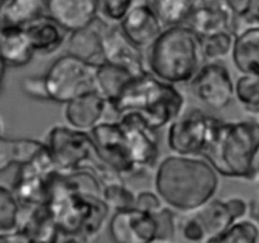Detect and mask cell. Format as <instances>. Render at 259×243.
<instances>
[{
	"instance_id": "5bb4252c",
	"label": "cell",
	"mask_w": 259,
	"mask_h": 243,
	"mask_svg": "<svg viewBox=\"0 0 259 243\" xmlns=\"http://www.w3.org/2000/svg\"><path fill=\"white\" fill-rule=\"evenodd\" d=\"M103 51L105 62L119 66L132 75L141 76L149 72L144 50L132 43L119 25H109L106 28L103 38Z\"/></svg>"
},
{
	"instance_id": "5b68a950",
	"label": "cell",
	"mask_w": 259,
	"mask_h": 243,
	"mask_svg": "<svg viewBox=\"0 0 259 243\" xmlns=\"http://www.w3.org/2000/svg\"><path fill=\"white\" fill-rule=\"evenodd\" d=\"M259 157V124L253 120L223 122L204 158L222 176L254 181Z\"/></svg>"
},
{
	"instance_id": "44dd1931",
	"label": "cell",
	"mask_w": 259,
	"mask_h": 243,
	"mask_svg": "<svg viewBox=\"0 0 259 243\" xmlns=\"http://www.w3.org/2000/svg\"><path fill=\"white\" fill-rule=\"evenodd\" d=\"M108 27V24L101 22L98 18L88 27L68 33L66 40L67 52L93 65H100L105 62L103 38Z\"/></svg>"
},
{
	"instance_id": "f546056e",
	"label": "cell",
	"mask_w": 259,
	"mask_h": 243,
	"mask_svg": "<svg viewBox=\"0 0 259 243\" xmlns=\"http://www.w3.org/2000/svg\"><path fill=\"white\" fill-rule=\"evenodd\" d=\"M235 100L252 115L259 114V75H240L235 81Z\"/></svg>"
},
{
	"instance_id": "277c9868",
	"label": "cell",
	"mask_w": 259,
	"mask_h": 243,
	"mask_svg": "<svg viewBox=\"0 0 259 243\" xmlns=\"http://www.w3.org/2000/svg\"><path fill=\"white\" fill-rule=\"evenodd\" d=\"M184 108L185 96L179 89L161 81L151 72L132 77L110 103V113L115 119L121 114L134 111L156 129L168 127Z\"/></svg>"
},
{
	"instance_id": "8992f818",
	"label": "cell",
	"mask_w": 259,
	"mask_h": 243,
	"mask_svg": "<svg viewBox=\"0 0 259 243\" xmlns=\"http://www.w3.org/2000/svg\"><path fill=\"white\" fill-rule=\"evenodd\" d=\"M223 119L199 108L182 111L167 129V146L175 154L204 157L211 148Z\"/></svg>"
},
{
	"instance_id": "4316f807",
	"label": "cell",
	"mask_w": 259,
	"mask_h": 243,
	"mask_svg": "<svg viewBox=\"0 0 259 243\" xmlns=\"http://www.w3.org/2000/svg\"><path fill=\"white\" fill-rule=\"evenodd\" d=\"M132 77H134V75L129 71L113 63L103 62L96 67V91L110 104L115 100L121 89Z\"/></svg>"
},
{
	"instance_id": "d590c367",
	"label": "cell",
	"mask_w": 259,
	"mask_h": 243,
	"mask_svg": "<svg viewBox=\"0 0 259 243\" xmlns=\"http://www.w3.org/2000/svg\"><path fill=\"white\" fill-rule=\"evenodd\" d=\"M22 90L33 100L51 101L45 76H29L22 80Z\"/></svg>"
},
{
	"instance_id": "ac0fdd59",
	"label": "cell",
	"mask_w": 259,
	"mask_h": 243,
	"mask_svg": "<svg viewBox=\"0 0 259 243\" xmlns=\"http://www.w3.org/2000/svg\"><path fill=\"white\" fill-rule=\"evenodd\" d=\"M232 60L240 75H259V23L237 17Z\"/></svg>"
},
{
	"instance_id": "ab89813d",
	"label": "cell",
	"mask_w": 259,
	"mask_h": 243,
	"mask_svg": "<svg viewBox=\"0 0 259 243\" xmlns=\"http://www.w3.org/2000/svg\"><path fill=\"white\" fill-rule=\"evenodd\" d=\"M98 238H86L81 235L65 234V233H58L55 243H96Z\"/></svg>"
},
{
	"instance_id": "8fae6325",
	"label": "cell",
	"mask_w": 259,
	"mask_h": 243,
	"mask_svg": "<svg viewBox=\"0 0 259 243\" xmlns=\"http://www.w3.org/2000/svg\"><path fill=\"white\" fill-rule=\"evenodd\" d=\"M99 158L125 177L136 176L133 159L118 119L104 120L90 132Z\"/></svg>"
},
{
	"instance_id": "1f68e13d",
	"label": "cell",
	"mask_w": 259,
	"mask_h": 243,
	"mask_svg": "<svg viewBox=\"0 0 259 243\" xmlns=\"http://www.w3.org/2000/svg\"><path fill=\"white\" fill-rule=\"evenodd\" d=\"M200 40H201V51L205 62H220L228 56H232L234 33H218V34L201 37Z\"/></svg>"
},
{
	"instance_id": "e0dca14e",
	"label": "cell",
	"mask_w": 259,
	"mask_h": 243,
	"mask_svg": "<svg viewBox=\"0 0 259 243\" xmlns=\"http://www.w3.org/2000/svg\"><path fill=\"white\" fill-rule=\"evenodd\" d=\"M119 28L132 43L142 50H147L164 29L152 5L144 2L134 4Z\"/></svg>"
},
{
	"instance_id": "cb8c5ba5",
	"label": "cell",
	"mask_w": 259,
	"mask_h": 243,
	"mask_svg": "<svg viewBox=\"0 0 259 243\" xmlns=\"http://www.w3.org/2000/svg\"><path fill=\"white\" fill-rule=\"evenodd\" d=\"M45 142L30 138H7L0 134V172L9 167L27 164L37 156L43 148Z\"/></svg>"
},
{
	"instance_id": "d4e9b609",
	"label": "cell",
	"mask_w": 259,
	"mask_h": 243,
	"mask_svg": "<svg viewBox=\"0 0 259 243\" xmlns=\"http://www.w3.org/2000/svg\"><path fill=\"white\" fill-rule=\"evenodd\" d=\"M47 0H7L0 5V23L4 27H20L29 24L46 14Z\"/></svg>"
},
{
	"instance_id": "83f0119b",
	"label": "cell",
	"mask_w": 259,
	"mask_h": 243,
	"mask_svg": "<svg viewBox=\"0 0 259 243\" xmlns=\"http://www.w3.org/2000/svg\"><path fill=\"white\" fill-rule=\"evenodd\" d=\"M101 196L113 212L136 208L137 194L128 187L125 179L101 185Z\"/></svg>"
},
{
	"instance_id": "e575fe53",
	"label": "cell",
	"mask_w": 259,
	"mask_h": 243,
	"mask_svg": "<svg viewBox=\"0 0 259 243\" xmlns=\"http://www.w3.org/2000/svg\"><path fill=\"white\" fill-rule=\"evenodd\" d=\"M153 215L157 223V243H172L177 235L179 215L169 207H163Z\"/></svg>"
},
{
	"instance_id": "d6986e66",
	"label": "cell",
	"mask_w": 259,
	"mask_h": 243,
	"mask_svg": "<svg viewBox=\"0 0 259 243\" xmlns=\"http://www.w3.org/2000/svg\"><path fill=\"white\" fill-rule=\"evenodd\" d=\"M108 113H110V104L96 90L65 104L66 122L78 131L90 132L94 127L104 122Z\"/></svg>"
},
{
	"instance_id": "9a60e30c",
	"label": "cell",
	"mask_w": 259,
	"mask_h": 243,
	"mask_svg": "<svg viewBox=\"0 0 259 243\" xmlns=\"http://www.w3.org/2000/svg\"><path fill=\"white\" fill-rule=\"evenodd\" d=\"M249 210V201L240 196L212 199L194 212L206 232L207 239L220 234L232 224L244 219Z\"/></svg>"
},
{
	"instance_id": "b9f144b4",
	"label": "cell",
	"mask_w": 259,
	"mask_h": 243,
	"mask_svg": "<svg viewBox=\"0 0 259 243\" xmlns=\"http://www.w3.org/2000/svg\"><path fill=\"white\" fill-rule=\"evenodd\" d=\"M7 68H8V66L5 65V62L3 61V58L0 57V95H2V93H3V83H4Z\"/></svg>"
},
{
	"instance_id": "7402d4cb",
	"label": "cell",
	"mask_w": 259,
	"mask_h": 243,
	"mask_svg": "<svg viewBox=\"0 0 259 243\" xmlns=\"http://www.w3.org/2000/svg\"><path fill=\"white\" fill-rule=\"evenodd\" d=\"M35 53L51 55L60 50L68 37L67 30L47 14L37 18L23 27Z\"/></svg>"
},
{
	"instance_id": "bcb514c9",
	"label": "cell",
	"mask_w": 259,
	"mask_h": 243,
	"mask_svg": "<svg viewBox=\"0 0 259 243\" xmlns=\"http://www.w3.org/2000/svg\"><path fill=\"white\" fill-rule=\"evenodd\" d=\"M254 119H255V122H257V123L259 124V114H258V115L254 116Z\"/></svg>"
},
{
	"instance_id": "ba28073f",
	"label": "cell",
	"mask_w": 259,
	"mask_h": 243,
	"mask_svg": "<svg viewBox=\"0 0 259 243\" xmlns=\"http://www.w3.org/2000/svg\"><path fill=\"white\" fill-rule=\"evenodd\" d=\"M45 143L61 174L90 169L100 159L90 133L70 126L52 127Z\"/></svg>"
},
{
	"instance_id": "7c38bea8",
	"label": "cell",
	"mask_w": 259,
	"mask_h": 243,
	"mask_svg": "<svg viewBox=\"0 0 259 243\" xmlns=\"http://www.w3.org/2000/svg\"><path fill=\"white\" fill-rule=\"evenodd\" d=\"M190 84L194 95L214 110L228 108L235 99V81L220 62H205Z\"/></svg>"
},
{
	"instance_id": "9c48e42d",
	"label": "cell",
	"mask_w": 259,
	"mask_h": 243,
	"mask_svg": "<svg viewBox=\"0 0 259 243\" xmlns=\"http://www.w3.org/2000/svg\"><path fill=\"white\" fill-rule=\"evenodd\" d=\"M57 174V167L46 146L29 162L18 166L12 189L20 205L29 208L46 204Z\"/></svg>"
},
{
	"instance_id": "f907efd6",
	"label": "cell",
	"mask_w": 259,
	"mask_h": 243,
	"mask_svg": "<svg viewBox=\"0 0 259 243\" xmlns=\"http://www.w3.org/2000/svg\"><path fill=\"white\" fill-rule=\"evenodd\" d=\"M0 5H2V3H0Z\"/></svg>"
},
{
	"instance_id": "30bf717a",
	"label": "cell",
	"mask_w": 259,
	"mask_h": 243,
	"mask_svg": "<svg viewBox=\"0 0 259 243\" xmlns=\"http://www.w3.org/2000/svg\"><path fill=\"white\" fill-rule=\"evenodd\" d=\"M121 129L125 136L132 159H133L136 176L148 174L159 164V137L141 114L128 111L118 116Z\"/></svg>"
},
{
	"instance_id": "603a6c76",
	"label": "cell",
	"mask_w": 259,
	"mask_h": 243,
	"mask_svg": "<svg viewBox=\"0 0 259 243\" xmlns=\"http://www.w3.org/2000/svg\"><path fill=\"white\" fill-rule=\"evenodd\" d=\"M35 52L20 27H4L0 42V57L8 67H22L28 65Z\"/></svg>"
},
{
	"instance_id": "4fadbf2b",
	"label": "cell",
	"mask_w": 259,
	"mask_h": 243,
	"mask_svg": "<svg viewBox=\"0 0 259 243\" xmlns=\"http://www.w3.org/2000/svg\"><path fill=\"white\" fill-rule=\"evenodd\" d=\"M114 243H157V223L153 213L138 208L113 212L108 222Z\"/></svg>"
},
{
	"instance_id": "4dcf8cb0",
	"label": "cell",
	"mask_w": 259,
	"mask_h": 243,
	"mask_svg": "<svg viewBox=\"0 0 259 243\" xmlns=\"http://www.w3.org/2000/svg\"><path fill=\"white\" fill-rule=\"evenodd\" d=\"M259 229L250 219H240L205 243H258Z\"/></svg>"
},
{
	"instance_id": "484cf974",
	"label": "cell",
	"mask_w": 259,
	"mask_h": 243,
	"mask_svg": "<svg viewBox=\"0 0 259 243\" xmlns=\"http://www.w3.org/2000/svg\"><path fill=\"white\" fill-rule=\"evenodd\" d=\"M205 0H156L152 5L163 27L186 24Z\"/></svg>"
},
{
	"instance_id": "7a4b0ae2",
	"label": "cell",
	"mask_w": 259,
	"mask_h": 243,
	"mask_svg": "<svg viewBox=\"0 0 259 243\" xmlns=\"http://www.w3.org/2000/svg\"><path fill=\"white\" fill-rule=\"evenodd\" d=\"M220 175L204 157L169 154L154 171V189L162 201L181 214L194 213L214 199Z\"/></svg>"
},
{
	"instance_id": "836d02e7",
	"label": "cell",
	"mask_w": 259,
	"mask_h": 243,
	"mask_svg": "<svg viewBox=\"0 0 259 243\" xmlns=\"http://www.w3.org/2000/svg\"><path fill=\"white\" fill-rule=\"evenodd\" d=\"M177 234L184 243H205L207 240L206 232L194 213L179 215Z\"/></svg>"
},
{
	"instance_id": "7dc6e473",
	"label": "cell",
	"mask_w": 259,
	"mask_h": 243,
	"mask_svg": "<svg viewBox=\"0 0 259 243\" xmlns=\"http://www.w3.org/2000/svg\"><path fill=\"white\" fill-rule=\"evenodd\" d=\"M233 2H247V0H233Z\"/></svg>"
},
{
	"instance_id": "ee69618b",
	"label": "cell",
	"mask_w": 259,
	"mask_h": 243,
	"mask_svg": "<svg viewBox=\"0 0 259 243\" xmlns=\"http://www.w3.org/2000/svg\"><path fill=\"white\" fill-rule=\"evenodd\" d=\"M3 32H4V25L0 23V42H2V38H3Z\"/></svg>"
},
{
	"instance_id": "d6a6232c",
	"label": "cell",
	"mask_w": 259,
	"mask_h": 243,
	"mask_svg": "<svg viewBox=\"0 0 259 243\" xmlns=\"http://www.w3.org/2000/svg\"><path fill=\"white\" fill-rule=\"evenodd\" d=\"M98 18L108 25H119L136 0H95Z\"/></svg>"
},
{
	"instance_id": "8d00e7d4",
	"label": "cell",
	"mask_w": 259,
	"mask_h": 243,
	"mask_svg": "<svg viewBox=\"0 0 259 243\" xmlns=\"http://www.w3.org/2000/svg\"><path fill=\"white\" fill-rule=\"evenodd\" d=\"M164 202L159 197L157 192L151 190H143L137 192L136 196V208L147 213H156L163 208Z\"/></svg>"
},
{
	"instance_id": "f1b7e54d",
	"label": "cell",
	"mask_w": 259,
	"mask_h": 243,
	"mask_svg": "<svg viewBox=\"0 0 259 243\" xmlns=\"http://www.w3.org/2000/svg\"><path fill=\"white\" fill-rule=\"evenodd\" d=\"M22 205L13 189L0 185V233L12 232L19 228Z\"/></svg>"
},
{
	"instance_id": "60d3db41",
	"label": "cell",
	"mask_w": 259,
	"mask_h": 243,
	"mask_svg": "<svg viewBox=\"0 0 259 243\" xmlns=\"http://www.w3.org/2000/svg\"><path fill=\"white\" fill-rule=\"evenodd\" d=\"M249 219L255 223L259 229V200L253 199L249 201V210H248Z\"/></svg>"
},
{
	"instance_id": "6da1fadb",
	"label": "cell",
	"mask_w": 259,
	"mask_h": 243,
	"mask_svg": "<svg viewBox=\"0 0 259 243\" xmlns=\"http://www.w3.org/2000/svg\"><path fill=\"white\" fill-rule=\"evenodd\" d=\"M48 210L65 234L98 238L110 219V208L101 196V184L91 170L61 174L51 185Z\"/></svg>"
},
{
	"instance_id": "7bdbcfd3",
	"label": "cell",
	"mask_w": 259,
	"mask_h": 243,
	"mask_svg": "<svg viewBox=\"0 0 259 243\" xmlns=\"http://www.w3.org/2000/svg\"><path fill=\"white\" fill-rule=\"evenodd\" d=\"M255 181H257L258 189H259V157L257 159V167H255Z\"/></svg>"
},
{
	"instance_id": "ffe728a7",
	"label": "cell",
	"mask_w": 259,
	"mask_h": 243,
	"mask_svg": "<svg viewBox=\"0 0 259 243\" xmlns=\"http://www.w3.org/2000/svg\"><path fill=\"white\" fill-rule=\"evenodd\" d=\"M46 14L68 33L88 27L98 19L95 0H47Z\"/></svg>"
},
{
	"instance_id": "74e56055",
	"label": "cell",
	"mask_w": 259,
	"mask_h": 243,
	"mask_svg": "<svg viewBox=\"0 0 259 243\" xmlns=\"http://www.w3.org/2000/svg\"><path fill=\"white\" fill-rule=\"evenodd\" d=\"M238 17L245 22L259 23V0H247L238 12Z\"/></svg>"
},
{
	"instance_id": "f35d334b",
	"label": "cell",
	"mask_w": 259,
	"mask_h": 243,
	"mask_svg": "<svg viewBox=\"0 0 259 243\" xmlns=\"http://www.w3.org/2000/svg\"><path fill=\"white\" fill-rule=\"evenodd\" d=\"M0 243H34L30 235L22 228L12 232L0 233Z\"/></svg>"
},
{
	"instance_id": "c3c4849f",
	"label": "cell",
	"mask_w": 259,
	"mask_h": 243,
	"mask_svg": "<svg viewBox=\"0 0 259 243\" xmlns=\"http://www.w3.org/2000/svg\"><path fill=\"white\" fill-rule=\"evenodd\" d=\"M0 134H2V124H0Z\"/></svg>"
},
{
	"instance_id": "2e32d148",
	"label": "cell",
	"mask_w": 259,
	"mask_h": 243,
	"mask_svg": "<svg viewBox=\"0 0 259 243\" xmlns=\"http://www.w3.org/2000/svg\"><path fill=\"white\" fill-rule=\"evenodd\" d=\"M238 12L233 0H212L197 8L186 23L200 38L223 32H234Z\"/></svg>"
},
{
	"instance_id": "52a82bcc",
	"label": "cell",
	"mask_w": 259,
	"mask_h": 243,
	"mask_svg": "<svg viewBox=\"0 0 259 243\" xmlns=\"http://www.w3.org/2000/svg\"><path fill=\"white\" fill-rule=\"evenodd\" d=\"M96 67L98 65L70 53L56 58L43 75L51 101L67 104L83 94L95 91Z\"/></svg>"
},
{
	"instance_id": "3957f363",
	"label": "cell",
	"mask_w": 259,
	"mask_h": 243,
	"mask_svg": "<svg viewBox=\"0 0 259 243\" xmlns=\"http://www.w3.org/2000/svg\"><path fill=\"white\" fill-rule=\"evenodd\" d=\"M146 52L149 72L171 85L191 83L205 63L200 37L187 24L164 28Z\"/></svg>"
},
{
	"instance_id": "f6af8a7d",
	"label": "cell",
	"mask_w": 259,
	"mask_h": 243,
	"mask_svg": "<svg viewBox=\"0 0 259 243\" xmlns=\"http://www.w3.org/2000/svg\"><path fill=\"white\" fill-rule=\"evenodd\" d=\"M142 2L147 3V4H149V5H153V3L156 2V0H142Z\"/></svg>"
},
{
	"instance_id": "681fc988",
	"label": "cell",
	"mask_w": 259,
	"mask_h": 243,
	"mask_svg": "<svg viewBox=\"0 0 259 243\" xmlns=\"http://www.w3.org/2000/svg\"><path fill=\"white\" fill-rule=\"evenodd\" d=\"M4 2H7V0H0V3H4Z\"/></svg>"
}]
</instances>
